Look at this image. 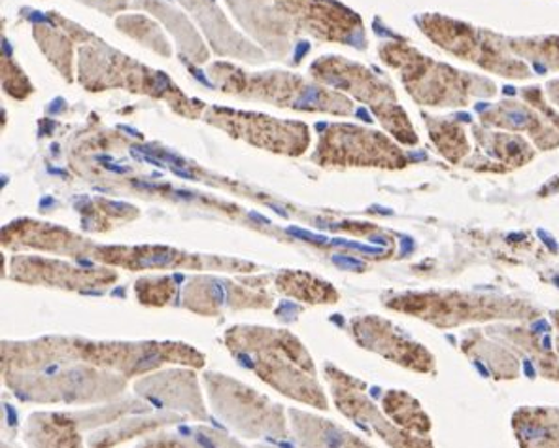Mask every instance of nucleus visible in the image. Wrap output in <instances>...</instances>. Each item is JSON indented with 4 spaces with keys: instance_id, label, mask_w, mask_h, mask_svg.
<instances>
[{
    "instance_id": "obj_1",
    "label": "nucleus",
    "mask_w": 559,
    "mask_h": 448,
    "mask_svg": "<svg viewBox=\"0 0 559 448\" xmlns=\"http://www.w3.org/2000/svg\"><path fill=\"white\" fill-rule=\"evenodd\" d=\"M388 63L403 72L408 92L421 105L465 106L473 97L496 95V85L488 78L454 71L447 64L435 63L413 49L388 48L382 51Z\"/></svg>"
},
{
    "instance_id": "obj_2",
    "label": "nucleus",
    "mask_w": 559,
    "mask_h": 448,
    "mask_svg": "<svg viewBox=\"0 0 559 448\" xmlns=\"http://www.w3.org/2000/svg\"><path fill=\"white\" fill-rule=\"evenodd\" d=\"M421 27L427 36L447 49L448 54L462 57L465 61H473L488 72H497L501 76L518 80H524L532 74L520 59L512 56L509 40L491 31L471 27L467 23L452 22L442 15H426L421 20Z\"/></svg>"
},
{
    "instance_id": "obj_3",
    "label": "nucleus",
    "mask_w": 559,
    "mask_h": 448,
    "mask_svg": "<svg viewBox=\"0 0 559 448\" xmlns=\"http://www.w3.org/2000/svg\"><path fill=\"white\" fill-rule=\"evenodd\" d=\"M524 97L530 101V108L524 103L503 101L488 106L483 113L486 126L504 127L511 131H525L532 134L533 142L543 150L559 144V116L550 106L543 103V92L538 87L525 90Z\"/></svg>"
},
{
    "instance_id": "obj_4",
    "label": "nucleus",
    "mask_w": 559,
    "mask_h": 448,
    "mask_svg": "<svg viewBox=\"0 0 559 448\" xmlns=\"http://www.w3.org/2000/svg\"><path fill=\"white\" fill-rule=\"evenodd\" d=\"M320 154L328 155V162L372 167H405L406 163L388 139L352 126L331 127V133L323 137Z\"/></svg>"
},
{
    "instance_id": "obj_5",
    "label": "nucleus",
    "mask_w": 559,
    "mask_h": 448,
    "mask_svg": "<svg viewBox=\"0 0 559 448\" xmlns=\"http://www.w3.org/2000/svg\"><path fill=\"white\" fill-rule=\"evenodd\" d=\"M354 330L359 335V341L364 344H388L390 351L385 352V356L392 357L397 364H405L418 372H427L433 357L429 356L424 349H419V344L408 343L403 341L401 337L393 335L392 331L380 330L377 328V320H359L354 322ZM377 349V346H374Z\"/></svg>"
},
{
    "instance_id": "obj_6",
    "label": "nucleus",
    "mask_w": 559,
    "mask_h": 448,
    "mask_svg": "<svg viewBox=\"0 0 559 448\" xmlns=\"http://www.w3.org/2000/svg\"><path fill=\"white\" fill-rule=\"evenodd\" d=\"M294 427L299 434L302 448H371L367 443L344 432L328 421H318L314 416L292 413Z\"/></svg>"
},
{
    "instance_id": "obj_7",
    "label": "nucleus",
    "mask_w": 559,
    "mask_h": 448,
    "mask_svg": "<svg viewBox=\"0 0 559 448\" xmlns=\"http://www.w3.org/2000/svg\"><path fill=\"white\" fill-rule=\"evenodd\" d=\"M475 137L489 155L507 165L520 167L533 157L532 146L518 134L483 133L480 129H475Z\"/></svg>"
},
{
    "instance_id": "obj_8",
    "label": "nucleus",
    "mask_w": 559,
    "mask_h": 448,
    "mask_svg": "<svg viewBox=\"0 0 559 448\" xmlns=\"http://www.w3.org/2000/svg\"><path fill=\"white\" fill-rule=\"evenodd\" d=\"M509 48L512 54L532 61L537 72L559 71V36L512 38Z\"/></svg>"
},
{
    "instance_id": "obj_9",
    "label": "nucleus",
    "mask_w": 559,
    "mask_h": 448,
    "mask_svg": "<svg viewBox=\"0 0 559 448\" xmlns=\"http://www.w3.org/2000/svg\"><path fill=\"white\" fill-rule=\"evenodd\" d=\"M280 284L286 294L295 295L305 302L335 303L338 297L329 284L316 281L314 276H308L305 273H286L278 279V286Z\"/></svg>"
},
{
    "instance_id": "obj_10",
    "label": "nucleus",
    "mask_w": 559,
    "mask_h": 448,
    "mask_svg": "<svg viewBox=\"0 0 559 448\" xmlns=\"http://www.w3.org/2000/svg\"><path fill=\"white\" fill-rule=\"evenodd\" d=\"M429 131L441 154L450 162L457 163L468 154L467 137L455 121H429Z\"/></svg>"
},
{
    "instance_id": "obj_11",
    "label": "nucleus",
    "mask_w": 559,
    "mask_h": 448,
    "mask_svg": "<svg viewBox=\"0 0 559 448\" xmlns=\"http://www.w3.org/2000/svg\"><path fill=\"white\" fill-rule=\"evenodd\" d=\"M385 411L390 413L392 418L397 421V424H403L405 427L416 429L419 434H426L429 432V418H427L424 411L419 409L418 403L406 396V393L392 392L388 393V398L384 400Z\"/></svg>"
},
{
    "instance_id": "obj_12",
    "label": "nucleus",
    "mask_w": 559,
    "mask_h": 448,
    "mask_svg": "<svg viewBox=\"0 0 559 448\" xmlns=\"http://www.w3.org/2000/svg\"><path fill=\"white\" fill-rule=\"evenodd\" d=\"M287 233H289V235H294V237L310 240V243H325V240H328L325 237H320V235H314V233L302 232V229H295V227H289Z\"/></svg>"
},
{
    "instance_id": "obj_13",
    "label": "nucleus",
    "mask_w": 559,
    "mask_h": 448,
    "mask_svg": "<svg viewBox=\"0 0 559 448\" xmlns=\"http://www.w3.org/2000/svg\"><path fill=\"white\" fill-rule=\"evenodd\" d=\"M333 261H335L336 266L344 267V269H359V271L365 269L361 261L352 260V258H346V256H335Z\"/></svg>"
},
{
    "instance_id": "obj_14",
    "label": "nucleus",
    "mask_w": 559,
    "mask_h": 448,
    "mask_svg": "<svg viewBox=\"0 0 559 448\" xmlns=\"http://www.w3.org/2000/svg\"><path fill=\"white\" fill-rule=\"evenodd\" d=\"M142 448H188L183 443L178 441H159V443H150L146 447Z\"/></svg>"
},
{
    "instance_id": "obj_15",
    "label": "nucleus",
    "mask_w": 559,
    "mask_h": 448,
    "mask_svg": "<svg viewBox=\"0 0 559 448\" xmlns=\"http://www.w3.org/2000/svg\"><path fill=\"white\" fill-rule=\"evenodd\" d=\"M548 95L556 103V106H559V80H554L548 84Z\"/></svg>"
},
{
    "instance_id": "obj_16",
    "label": "nucleus",
    "mask_w": 559,
    "mask_h": 448,
    "mask_svg": "<svg viewBox=\"0 0 559 448\" xmlns=\"http://www.w3.org/2000/svg\"><path fill=\"white\" fill-rule=\"evenodd\" d=\"M308 48H310V46H308L307 43L299 44V49H297V54H295V61H301V57L307 54Z\"/></svg>"
}]
</instances>
